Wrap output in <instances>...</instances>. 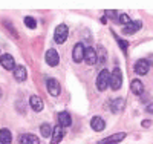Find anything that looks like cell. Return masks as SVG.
<instances>
[{"label": "cell", "instance_id": "obj_1", "mask_svg": "<svg viewBox=\"0 0 153 144\" xmlns=\"http://www.w3.org/2000/svg\"><path fill=\"white\" fill-rule=\"evenodd\" d=\"M107 86H110V72L107 69H103V71L98 74L97 87H98V90H106Z\"/></svg>", "mask_w": 153, "mask_h": 144}, {"label": "cell", "instance_id": "obj_2", "mask_svg": "<svg viewBox=\"0 0 153 144\" xmlns=\"http://www.w3.org/2000/svg\"><path fill=\"white\" fill-rule=\"evenodd\" d=\"M68 34H69L68 26H66V25H58L57 28H55V32H54V40H55V43L63 45V43L66 42V38H68Z\"/></svg>", "mask_w": 153, "mask_h": 144}, {"label": "cell", "instance_id": "obj_3", "mask_svg": "<svg viewBox=\"0 0 153 144\" xmlns=\"http://www.w3.org/2000/svg\"><path fill=\"white\" fill-rule=\"evenodd\" d=\"M123 86V74L118 68H115L113 72L110 74V87L113 90H118Z\"/></svg>", "mask_w": 153, "mask_h": 144}, {"label": "cell", "instance_id": "obj_4", "mask_svg": "<svg viewBox=\"0 0 153 144\" xmlns=\"http://www.w3.org/2000/svg\"><path fill=\"white\" fill-rule=\"evenodd\" d=\"M46 63L49 64V66H58V63H60V57H58V52L55 49H49L46 52Z\"/></svg>", "mask_w": 153, "mask_h": 144}, {"label": "cell", "instance_id": "obj_5", "mask_svg": "<svg viewBox=\"0 0 153 144\" xmlns=\"http://www.w3.org/2000/svg\"><path fill=\"white\" fill-rule=\"evenodd\" d=\"M46 86H48V90L52 97H58L60 95V84L55 78H48L46 80Z\"/></svg>", "mask_w": 153, "mask_h": 144}, {"label": "cell", "instance_id": "obj_6", "mask_svg": "<svg viewBox=\"0 0 153 144\" xmlns=\"http://www.w3.org/2000/svg\"><path fill=\"white\" fill-rule=\"evenodd\" d=\"M72 58H74V61H76V63L83 61V58H84V46H83V43H76V45L74 46Z\"/></svg>", "mask_w": 153, "mask_h": 144}, {"label": "cell", "instance_id": "obj_7", "mask_svg": "<svg viewBox=\"0 0 153 144\" xmlns=\"http://www.w3.org/2000/svg\"><path fill=\"white\" fill-rule=\"evenodd\" d=\"M141 26H143V22H139V20H136V22H130V23H127L124 28H123V32L124 34H135V32H138V29H141Z\"/></svg>", "mask_w": 153, "mask_h": 144}, {"label": "cell", "instance_id": "obj_8", "mask_svg": "<svg viewBox=\"0 0 153 144\" xmlns=\"http://www.w3.org/2000/svg\"><path fill=\"white\" fill-rule=\"evenodd\" d=\"M149 69H150V66H149L147 60H144V58L138 60V61L135 63V72H136L138 75H146V74L149 72Z\"/></svg>", "mask_w": 153, "mask_h": 144}, {"label": "cell", "instance_id": "obj_9", "mask_svg": "<svg viewBox=\"0 0 153 144\" xmlns=\"http://www.w3.org/2000/svg\"><path fill=\"white\" fill-rule=\"evenodd\" d=\"M124 138H126V134H124V132H120V134L110 135V137H107V138H104V140L98 141L97 144H115V143H120V141H123Z\"/></svg>", "mask_w": 153, "mask_h": 144}, {"label": "cell", "instance_id": "obj_10", "mask_svg": "<svg viewBox=\"0 0 153 144\" xmlns=\"http://www.w3.org/2000/svg\"><path fill=\"white\" fill-rule=\"evenodd\" d=\"M0 63H2V66L8 71L14 69L16 68V61H14V57L9 55V54H3L2 57H0Z\"/></svg>", "mask_w": 153, "mask_h": 144}, {"label": "cell", "instance_id": "obj_11", "mask_svg": "<svg viewBox=\"0 0 153 144\" xmlns=\"http://www.w3.org/2000/svg\"><path fill=\"white\" fill-rule=\"evenodd\" d=\"M57 120H58L60 127H69L72 124V118H71V115L68 112H60L57 115Z\"/></svg>", "mask_w": 153, "mask_h": 144}, {"label": "cell", "instance_id": "obj_12", "mask_svg": "<svg viewBox=\"0 0 153 144\" xmlns=\"http://www.w3.org/2000/svg\"><path fill=\"white\" fill-rule=\"evenodd\" d=\"M19 141H20V144H40V140H38L35 135H32V134H23V135H20Z\"/></svg>", "mask_w": 153, "mask_h": 144}, {"label": "cell", "instance_id": "obj_13", "mask_svg": "<svg viewBox=\"0 0 153 144\" xmlns=\"http://www.w3.org/2000/svg\"><path fill=\"white\" fill-rule=\"evenodd\" d=\"M84 60L87 64H95L97 63V51L94 48L84 49Z\"/></svg>", "mask_w": 153, "mask_h": 144}, {"label": "cell", "instance_id": "obj_14", "mask_svg": "<svg viewBox=\"0 0 153 144\" xmlns=\"http://www.w3.org/2000/svg\"><path fill=\"white\" fill-rule=\"evenodd\" d=\"M91 127L95 130V132H101V130H104L106 127V123L103 118H100V116H94L91 120Z\"/></svg>", "mask_w": 153, "mask_h": 144}, {"label": "cell", "instance_id": "obj_15", "mask_svg": "<svg viewBox=\"0 0 153 144\" xmlns=\"http://www.w3.org/2000/svg\"><path fill=\"white\" fill-rule=\"evenodd\" d=\"M124 106H126L124 98H115V100L110 103V107H112V112H113V113H120V112H123Z\"/></svg>", "mask_w": 153, "mask_h": 144}, {"label": "cell", "instance_id": "obj_16", "mask_svg": "<svg viewBox=\"0 0 153 144\" xmlns=\"http://www.w3.org/2000/svg\"><path fill=\"white\" fill-rule=\"evenodd\" d=\"M52 141H51V144H58L61 140H63V137H65V130H63V127H54V130H52Z\"/></svg>", "mask_w": 153, "mask_h": 144}, {"label": "cell", "instance_id": "obj_17", "mask_svg": "<svg viewBox=\"0 0 153 144\" xmlns=\"http://www.w3.org/2000/svg\"><path fill=\"white\" fill-rule=\"evenodd\" d=\"M29 104H31V107L35 110V112H40L43 109V100L40 97H37V95H32L29 98Z\"/></svg>", "mask_w": 153, "mask_h": 144}, {"label": "cell", "instance_id": "obj_18", "mask_svg": "<svg viewBox=\"0 0 153 144\" xmlns=\"http://www.w3.org/2000/svg\"><path fill=\"white\" fill-rule=\"evenodd\" d=\"M130 89H132V92L135 94V95H141L143 92H144V84L141 83V80H133L132 81V84H130Z\"/></svg>", "mask_w": 153, "mask_h": 144}, {"label": "cell", "instance_id": "obj_19", "mask_svg": "<svg viewBox=\"0 0 153 144\" xmlns=\"http://www.w3.org/2000/svg\"><path fill=\"white\" fill-rule=\"evenodd\" d=\"M14 78L17 81L26 80V69H25V66H16L14 68Z\"/></svg>", "mask_w": 153, "mask_h": 144}, {"label": "cell", "instance_id": "obj_20", "mask_svg": "<svg viewBox=\"0 0 153 144\" xmlns=\"http://www.w3.org/2000/svg\"><path fill=\"white\" fill-rule=\"evenodd\" d=\"M12 141V135L8 129H2L0 130V143L2 144H11Z\"/></svg>", "mask_w": 153, "mask_h": 144}, {"label": "cell", "instance_id": "obj_21", "mask_svg": "<svg viewBox=\"0 0 153 144\" xmlns=\"http://www.w3.org/2000/svg\"><path fill=\"white\" fill-rule=\"evenodd\" d=\"M52 130H54V127H51L49 123H43V124L40 126V132H42V135H43L45 138H49L51 135H52Z\"/></svg>", "mask_w": 153, "mask_h": 144}, {"label": "cell", "instance_id": "obj_22", "mask_svg": "<svg viewBox=\"0 0 153 144\" xmlns=\"http://www.w3.org/2000/svg\"><path fill=\"white\" fill-rule=\"evenodd\" d=\"M25 25H26L29 29H35L37 22H35V19H34V17H25Z\"/></svg>", "mask_w": 153, "mask_h": 144}, {"label": "cell", "instance_id": "obj_23", "mask_svg": "<svg viewBox=\"0 0 153 144\" xmlns=\"http://www.w3.org/2000/svg\"><path fill=\"white\" fill-rule=\"evenodd\" d=\"M117 22H118V23H123V25L126 26L127 23H130L132 20H130V17H129V16H127V14H121V16H118V19H117Z\"/></svg>", "mask_w": 153, "mask_h": 144}, {"label": "cell", "instance_id": "obj_24", "mask_svg": "<svg viewBox=\"0 0 153 144\" xmlns=\"http://www.w3.org/2000/svg\"><path fill=\"white\" fill-rule=\"evenodd\" d=\"M117 42H118V45L123 48V52H127V43H126V40H121V38L117 37Z\"/></svg>", "mask_w": 153, "mask_h": 144}, {"label": "cell", "instance_id": "obj_25", "mask_svg": "<svg viewBox=\"0 0 153 144\" xmlns=\"http://www.w3.org/2000/svg\"><path fill=\"white\" fill-rule=\"evenodd\" d=\"M146 110H147L149 113H153V103H149V104H147V107H146Z\"/></svg>", "mask_w": 153, "mask_h": 144}, {"label": "cell", "instance_id": "obj_26", "mask_svg": "<svg viewBox=\"0 0 153 144\" xmlns=\"http://www.w3.org/2000/svg\"><path fill=\"white\" fill-rule=\"evenodd\" d=\"M141 124H143V127H150V126H152V121H150V120H144Z\"/></svg>", "mask_w": 153, "mask_h": 144}, {"label": "cell", "instance_id": "obj_27", "mask_svg": "<svg viewBox=\"0 0 153 144\" xmlns=\"http://www.w3.org/2000/svg\"><path fill=\"white\" fill-rule=\"evenodd\" d=\"M147 63H149V66H153V54L147 58Z\"/></svg>", "mask_w": 153, "mask_h": 144}]
</instances>
